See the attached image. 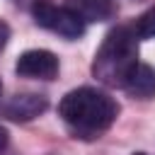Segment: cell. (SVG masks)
<instances>
[{
	"label": "cell",
	"instance_id": "obj_8",
	"mask_svg": "<svg viewBox=\"0 0 155 155\" xmlns=\"http://www.w3.org/2000/svg\"><path fill=\"white\" fill-rule=\"evenodd\" d=\"M133 31L138 39H153L155 36V5L148 7L136 22H133Z\"/></svg>",
	"mask_w": 155,
	"mask_h": 155
},
{
	"label": "cell",
	"instance_id": "obj_6",
	"mask_svg": "<svg viewBox=\"0 0 155 155\" xmlns=\"http://www.w3.org/2000/svg\"><path fill=\"white\" fill-rule=\"evenodd\" d=\"M65 7L73 10L82 22H107L116 15L114 0H65Z\"/></svg>",
	"mask_w": 155,
	"mask_h": 155
},
{
	"label": "cell",
	"instance_id": "obj_5",
	"mask_svg": "<svg viewBox=\"0 0 155 155\" xmlns=\"http://www.w3.org/2000/svg\"><path fill=\"white\" fill-rule=\"evenodd\" d=\"M48 107V99L36 92H22L12 94L5 102H0V116L12 119V121H31L39 114H44Z\"/></svg>",
	"mask_w": 155,
	"mask_h": 155
},
{
	"label": "cell",
	"instance_id": "obj_7",
	"mask_svg": "<svg viewBox=\"0 0 155 155\" xmlns=\"http://www.w3.org/2000/svg\"><path fill=\"white\" fill-rule=\"evenodd\" d=\"M121 90H126L131 97H138V99L155 97V70L150 65H145V63H138L128 73V78H126Z\"/></svg>",
	"mask_w": 155,
	"mask_h": 155
},
{
	"label": "cell",
	"instance_id": "obj_12",
	"mask_svg": "<svg viewBox=\"0 0 155 155\" xmlns=\"http://www.w3.org/2000/svg\"><path fill=\"white\" fill-rule=\"evenodd\" d=\"M0 92H2V82H0Z\"/></svg>",
	"mask_w": 155,
	"mask_h": 155
},
{
	"label": "cell",
	"instance_id": "obj_9",
	"mask_svg": "<svg viewBox=\"0 0 155 155\" xmlns=\"http://www.w3.org/2000/svg\"><path fill=\"white\" fill-rule=\"evenodd\" d=\"M7 39H10V27L0 19V53H2V48L7 46Z\"/></svg>",
	"mask_w": 155,
	"mask_h": 155
},
{
	"label": "cell",
	"instance_id": "obj_1",
	"mask_svg": "<svg viewBox=\"0 0 155 155\" xmlns=\"http://www.w3.org/2000/svg\"><path fill=\"white\" fill-rule=\"evenodd\" d=\"M58 114L78 138H99L116 121L119 104L102 90L78 87L61 99Z\"/></svg>",
	"mask_w": 155,
	"mask_h": 155
},
{
	"label": "cell",
	"instance_id": "obj_2",
	"mask_svg": "<svg viewBox=\"0 0 155 155\" xmlns=\"http://www.w3.org/2000/svg\"><path fill=\"white\" fill-rule=\"evenodd\" d=\"M138 65V36L133 27H116L111 29L92 61V75L109 85L124 87L128 73Z\"/></svg>",
	"mask_w": 155,
	"mask_h": 155
},
{
	"label": "cell",
	"instance_id": "obj_11",
	"mask_svg": "<svg viewBox=\"0 0 155 155\" xmlns=\"http://www.w3.org/2000/svg\"><path fill=\"white\" fill-rule=\"evenodd\" d=\"M133 155H148V153H133Z\"/></svg>",
	"mask_w": 155,
	"mask_h": 155
},
{
	"label": "cell",
	"instance_id": "obj_3",
	"mask_svg": "<svg viewBox=\"0 0 155 155\" xmlns=\"http://www.w3.org/2000/svg\"><path fill=\"white\" fill-rule=\"evenodd\" d=\"M31 15H34V22L63 39H80L85 34V22L73 12L68 10L65 5H53L48 0H36L34 7H31Z\"/></svg>",
	"mask_w": 155,
	"mask_h": 155
},
{
	"label": "cell",
	"instance_id": "obj_10",
	"mask_svg": "<svg viewBox=\"0 0 155 155\" xmlns=\"http://www.w3.org/2000/svg\"><path fill=\"white\" fill-rule=\"evenodd\" d=\"M5 148H7V131L0 126V155L5 153Z\"/></svg>",
	"mask_w": 155,
	"mask_h": 155
},
{
	"label": "cell",
	"instance_id": "obj_4",
	"mask_svg": "<svg viewBox=\"0 0 155 155\" xmlns=\"http://www.w3.org/2000/svg\"><path fill=\"white\" fill-rule=\"evenodd\" d=\"M17 75L22 78H36V80H53L58 75V58L46 48H31L24 51L17 58L15 65Z\"/></svg>",
	"mask_w": 155,
	"mask_h": 155
}]
</instances>
